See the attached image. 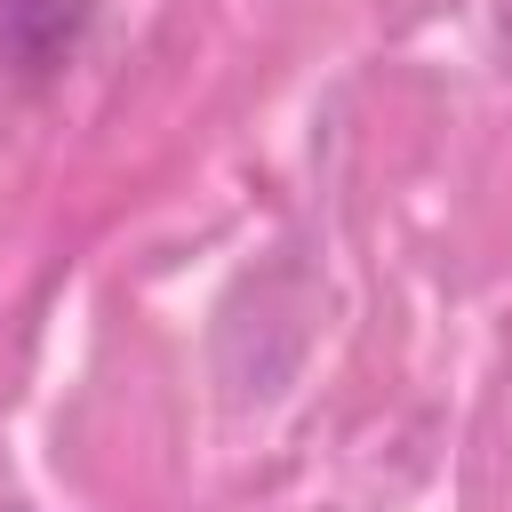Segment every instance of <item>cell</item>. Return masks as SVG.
I'll list each match as a JSON object with an SVG mask.
<instances>
[{
	"label": "cell",
	"instance_id": "6da1fadb",
	"mask_svg": "<svg viewBox=\"0 0 512 512\" xmlns=\"http://www.w3.org/2000/svg\"><path fill=\"white\" fill-rule=\"evenodd\" d=\"M88 0H0V64H56Z\"/></svg>",
	"mask_w": 512,
	"mask_h": 512
}]
</instances>
